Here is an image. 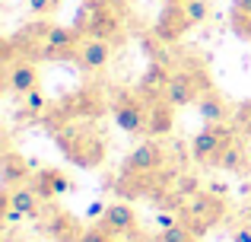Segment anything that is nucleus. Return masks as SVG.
I'll use <instances>...</instances> for the list:
<instances>
[{"label": "nucleus", "instance_id": "nucleus-18", "mask_svg": "<svg viewBox=\"0 0 251 242\" xmlns=\"http://www.w3.org/2000/svg\"><path fill=\"white\" fill-rule=\"evenodd\" d=\"M48 233H51V239H54V242H80L83 239L80 223H76L70 214H57V217L48 223Z\"/></svg>", "mask_w": 251, "mask_h": 242}, {"label": "nucleus", "instance_id": "nucleus-27", "mask_svg": "<svg viewBox=\"0 0 251 242\" xmlns=\"http://www.w3.org/2000/svg\"><path fill=\"white\" fill-rule=\"evenodd\" d=\"M25 106H29V115L42 112V108H45V99H42V93H38V89H35V93H29V96H25Z\"/></svg>", "mask_w": 251, "mask_h": 242}, {"label": "nucleus", "instance_id": "nucleus-21", "mask_svg": "<svg viewBox=\"0 0 251 242\" xmlns=\"http://www.w3.org/2000/svg\"><path fill=\"white\" fill-rule=\"evenodd\" d=\"M172 191H175L178 198H197V194L203 191V185L194 172H178L175 182H172Z\"/></svg>", "mask_w": 251, "mask_h": 242}, {"label": "nucleus", "instance_id": "nucleus-1", "mask_svg": "<svg viewBox=\"0 0 251 242\" xmlns=\"http://www.w3.org/2000/svg\"><path fill=\"white\" fill-rule=\"evenodd\" d=\"M57 147L83 169H96L105 160V137L96 131V124H83L76 118H67L64 128H57Z\"/></svg>", "mask_w": 251, "mask_h": 242}, {"label": "nucleus", "instance_id": "nucleus-5", "mask_svg": "<svg viewBox=\"0 0 251 242\" xmlns=\"http://www.w3.org/2000/svg\"><path fill=\"white\" fill-rule=\"evenodd\" d=\"M162 166H166V150H162L159 140L150 137L147 143H140V147L124 160L121 172L124 175H134V179H143V182H153L156 175L162 172Z\"/></svg>", "mask_w": 251, "mask_h": 242}, {"label": "nucleus", "instance_id": "nucleus-19", "mask_svg": "<svg viewBox=\"0 0 251 242\" xmlns=\"http://www.w3.org/2000/svg\"><path fill=\"white\" fill-rule=\"evenodd\" d=\"M169 70H166V64L162 61H153L150 64V70L143 74V80H140V96H150V93H162L166 89V83H169Z\"/></svg>", "mask_w": 251, "mask_h": 242}, {"label": "nucleus", "instance_id": "nucleus-9", "mask_svg": "<svg viewBox=\"0 0 251 242\" xmlns=\"http://www.w3.org/2000/svg\"><path fill=\"white\" fill-rule=\"evenodd\" d=\"M191 26L194 23H191L184 3H166L162 13H159V19H156V26H153V32H156L159 42H175V38H181Z\"/></svg>", "mask_w": 251, "mask_h": 242}, {"label": "nucleus", "instance_id": "nucleus-15", "mask_svg": "<svg viewBox=\"0 0 251 242\" xmlns=\"http://www.w3.org/2000/svg\"><path fill=\"white\" fill-rule=\"evenodd\" d=\"M3 204H10V207H16V211H23L25 220H35L38 211H42V194H38L35 188L25 182V185H16V188H10V191H6Z\"/></svg>", "mask_w": 251, "mask_h": 242}, {"label": "nucleus", "instance_id": "nucleus-24", "mask_svg": "<svg viewBox=\"0 0 251 242\" xmlns=\"http://www.w3.org/2000/svg\"><path fill=\"white\" fill-rule=\"evenodd\" d=\"M80 242H121L118 236H111L108 230H102V226H92V230H83V239Z\"/></svg>", "mask_w": 251, "mask_h": 242}, {"label": "nucleus", "instance_id": "nucleus-7", "mask_svg": "<svg viewBox=\"0 0 251 242\" xmlns=\"http://www.w3.org/2000/svg\"><path fill=\"white\" fill-rule=\"evenodd\" d=\"M235 140V134L226 128V124H207L201 134H194L191 140V156L194 162H203V166H216L220 153Z\"/></svg>", "mask_w": 251, "mask_h": 242}, {"label": "nucleus", "instance_id": "nucleus-20", "mask_svg": "<svg viewBox=\"0 0 251 242\" xmlns=\"http://www.w3.org/2000/svg\"><path fill=\"white\" fill-rule=\"evenodd\" d=\"M216 166H220V169H226V172H242V169L248 166V150L242 147L239 140H232V143H229V147L220 153Z\"/></svg>", "mask_w": 251, "mask_h": 242}, {"label": "nucleus", "instance_id": "nucleus-28", "mask_svg": "<svg viewBox=\"0 0 251 242\" xmlns=\"http://www.w3.org/2000/svg\"><path fill=\"white\" fill-rule=\"evenodd\" d=\"M156 223H159V230H169V226L181 223V217H178V214H169V211H162L159 217H156Z\"/></svg>", "mask_w": 251, "mask_h": 242}, {"label": "nucleus", "instance_id": "nucleus-13", "mask_svg": "<svg viewBox=\"0 0 251 242\" xmlns=\"http://www.w3.org/2000/svg\"><path fill=\"white\" fill-rule=\"evenodd\" d=\"M108 57H111V42H105V38H86L83 35V45H80V51H76V64H80V70H86V74H92V70H105Z\"/></svg>", "mask_w": 251, "mask_h": 242}, {"label": "nucleus", "instance_id": "nucleus-3", "mask_svg": "<svg viewBox=\"0 0 251 242\" xmlns=\"http://www.w3.org/2000/svg\"><path fill=\"white\" fill-rule=\"evenodd\" d=\"M223 214H226V201H223L220 194H213V191H201L197 198L188 201V207H184L181 220L197 233V236H201V233L213 230V226L220 223Z\"/></svg>", "mask_w": 251, "mask_h": 242}, {"label": "nucleus", "instance_id": "nucleus-2", "mask_svg": "<svg viewBox=\"0 0 251 242\" xmlns=\"http://www.w3.org/2000/svg\"><path fill=\"white\" fill-rule=\"evenodd\" d=\"M121 13H124L121 0H89V3L80 6L74 29L86 38H105V42H111L118 35V29H121Z\"/></svg>", "mask_w": 251, "mask_h": 242}, {"label": "nucleus", "instance_id": "nucleus-25", "mask_svg": "<svg viewBox=\"0 0 251 242\" xmlns=\"http://www.w3.org/2000/svg\"><path fill=\"white\" fill-rule=\"evenodd\" d=\"M235 128H242V131L251 137V99L242 102V106L235 108Z\"/></svg>", "mask_w": 251, "mask_h": 242}, {"label": "nucleus", "instance_id": "nucleus-11", "mask_svg": "<svg viewBox=\"0 0 251 242\" xmlns=\"http://www.w3.org/2000/svg\"><path fill=\"white\" fill-rule=\"evenodd\" d=\"M6 89L16 96H29L38 89V67L29 57H16L13 64H6Z\"/></svg>", "mask_w": 251, "mask_h": 242}, {"label": "nucleus", "instance_id": "nucleus-4", "mask_svg": "<svg viewBox=\"0 0 251 242\" xmlns=\"http://www.w3.org/2000/svg\"><path fill=\"white\" fill-rule=\"evenodd\" d=\"M83 45V35L74 26H48L42 38L38 61H76V51Z\"/></svg>", "mask_w": 251, "mask_h": 242}, {"label": "nucleus", "instance_id": "nucleus-30", "mask_svg": "<svg viewBox=\"0 0 251 242\" xmlns=\"http://www.w3.org/2000/svg\"><path fill=\"white\" fill-rule=\"evenodd\" d=\"M210 191H213V194H220V198H223V194H226V185H223V182H213V185H210Z\"/></svg>", "mask_w": 251, "mask_h": 242}, {"label": "nucleus", "instance_id": "nucleus-32", "mask_svg": "<svg viewBox=\"0 0 251 242\" xmlns=\"http://www.w3.org/2000/svg\"><path fill=\"white\" fill-rule=\"evenodd\" d=\"M166 3H188V0H166Z\"/></svg>", "mask_w": 251, "mask_h": 242}, {"label": "nucleus", "instance_id": "nucleus-33", "mask_svg": "<svg viewBox=\"0 0 251 242\" xmlns=\"http://www.w3.org/2000/svg\"><path fill=\"white\" fill-rule=\"evenodd\" d=\"M80 3H89V0H80Z\"/></svg>", "mask_w": 251, "mask_h": 242}, {"label": "nucleus", "instance_id": "nucleus-29", "mask_svg": "<svg viewBox=\"0 0 251 242\" xmlns=\"http://www.w3.org/2000/svg\"><path fill=\"white\" fill-rule=\"evenodd\" d=\"M232 242H251V230H248V226H242V230H235Z\"/></svg>", "mask_w": 251, "mask_h": 242}, {"label": "nucleus", "instance_id": "nucleus-31", "mask_svg": "<svg viewBox=\"0 0 251 242\" xmlns=\"http://www.w3.org/2000/svg\"><path fill=\"white\" fill-rule=\"evenodd\" d=\"M121 242H147V239H143V236H140V233H130V236H124Z\"/></svg>", "mask_w": 251, "mask_h": 242}, {"label": "nucleus", "instance_id": "nucleus-6", "mask_svg": "<svg viewBox=\"0 0 251 242\" xmlns=\"http://www.w3.org/2000/svg\"><path fill=\"white\" fill-rule=\"evenodd\" d=\"M207 89H210L207 77H203L201 70H178V74L169 77L162 96H166L175 108H184V106H197V99H201Z\"/></svg>", "mask_w": 251, "mask_h": 242}, {"label": "nucleus", "instance_id": "nucleus-14", "mask_svg": "<svg viewBox=\"0 0 251 242\" xmlns=\"http://www.w3.org/2000/svg\"><path fill=\"white\" fill-rule=\"evenodd\" d=\"M32 166H35V162H25L23 153H16V150L6 147L3 150V160H0V182H3L6 191H10V188H16V185H25Z\"/></svg>", "mask_w": 251, "mask_h": 242}, {"label": "nucleus", "instance_id": "nucleus-8", "mask_svg": "<svg viewBox=\"0 0 251 242\" xmlns=\"http://www.w3.org/2000/svg\"><path fill=\"white\" fill-rule=\"evenodd\" d=\"M115 124L124 134H147V99L140 93H121L115 99Z\"/></svg>", "mask_w": 251, "mask_h": 242}, {"label": "nucleus", "instance_id": "nucleus-17", "mask_svg": "<svg viewBox=\"0 0 251 242\" xmlns=\"http://www.w3.org/2000/svg\"><path fill=\"white\" fill-rule=\"evenodd\" d=\"M197 112H201V118L207 124H223L226 115H229V108H226V102H223V96L216 93V89H207V93L197 99Z\"/></svg>", "mask_w": 251, "mask_h": 242}, {"label": "nucleus", "instance_id": "nucleus-10", "mask_svg": "<svg viewBox=\"0 0 251 242\" xmlns=\"http://www.w3.org/2000/svg\"><path fill=\"white\" fill-rule=\"evenodd\" d=\"M147 99V134L150 137H166L175 124V106L162 93H150Z\"/></svg>", "mask_w": 251, "mask_h": 242}, {"label": "nucleus", "instance_id": "nucleus-16", "mask_svg": "<svg viewBox=\"0 0 251 242\" xmlns=\"http://www.w3.org/2000/svg\"><path fill=\"white\" fill-rule=\"evenodd\" d=\"M29 185L42 194V201H51V198H57V194L67 191L70 182L64 179V172H57V169H38V172H35V182H29Z\"/></svg>", "mask_w": 251, "mask_h": 242}, {"label": "nucleus", "instance_id": "nucleus-26", "mask_svg": "<svg viewBox=\"0 0 251 242\" xmlns=\"http://www.w3.org/2000/svg\"><path fill=\"white\" fill-rule=\"evenodd\" d=\"M57 3H61V0H29V10L35 13L38 19H45V16H51V13L57 10Z\"/></svg>", "mask_w": 251, "mask_h": 242}, {"label": "nucleus", "instance_id": "nucleus-12", "mask_svg": "<svg viewBox=\"0 0 251 242\" xmlns=\"http://www.w3.org/2000/svg\"><path fill=\"white\" fill-rule=\"evenodd\" d=\"M99 226L108 230L111 236H130V233H137V214L130 204H108L102 211Z\"/></svg>", "mask_w": 251, "mask_h": 242}, {"label": "nucleus", "instance_id": "nucleus-23", "mask_svg": "<svg viewBox=\"0 0 251 242\" xmlns=\"http://www.w3.org/2000/svg\"><path fill=\"white\" fill-rule=\"evenodd\" d=\"M184 10H188V16H191V23H194V26H201L203 19L210 16V3H207V0H188Z\"/></svg>", "mask_w": 251, "mask_h": 242}, {"label": "nucleus", "instance_id": "nucleus-22", "mask_svg": "<svg viewBox=\"0 0 251 242\" xmlns=\"http://www.w3.org/2000/svg\"><path fill=\"white\" fill-rule=\"evenodd\" d=\"M153 242H197V233L181 220V223L169 226V230H159V236H156Z\"/></svg>", "mask_w": 251, "mask_h": 242}]
</instances>
